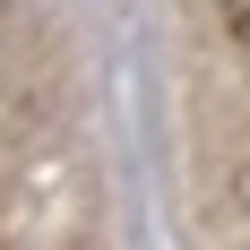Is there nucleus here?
Instances as JSON below:
<instances>
[{"instance_id":"f257e3e1","label":"nucleus","mask_w":250,"mask_h":250,"mask_svg":"<svg viewBox=\"0 0 250 250\" xmlns=\"http://www.w3.org/2000/svg\"><path fill=\"white\" fill-rule=\"evenodd\" d=\"M216 9H225V35L250 52V0H216Z\"/></svg>"}]
</instances>
